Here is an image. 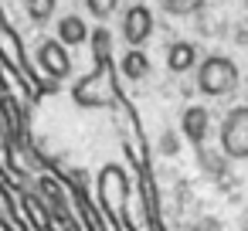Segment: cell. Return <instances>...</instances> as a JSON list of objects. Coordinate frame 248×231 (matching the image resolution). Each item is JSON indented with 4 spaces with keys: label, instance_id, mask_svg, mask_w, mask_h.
<instances>
[{
    "label": "cell",
    "instance_id": "cell-9",
    "mask_svg": "<svg viewBox=\"0 0 248 231\" xmlns=\"http://www.w3.org/2000/svg\"><path fill=\"white\" fill-rule=\"evenodd\" d=\"M116 72H123L126 82H140V78H146V75H150V58H146V51H143V48H129V51L119 58Z\"/></svg>",
    "mask_w": 248,
    "mask_h": 231
},
{
    "label": "cell",
    "instance_id": "cell-3",
    "mask_svg": "<svg viewBox=\"0 0 248 231\" xmlns=\"http://www.w3.org/2000/svg\"><path fill=\"white\" fill-rule=\"evenodd\" d=\"M197 89L211 99L234 92L238 89V65L224 55H207L197 68Z\"/></svg>",
    "mask_w": 248,
    "mask_h": 231
},
{
    "label": "cell",
    "instance_id": "cell-11",
    "mask_svg": "<svg viewBox=\"0 0 248 231\" xmlns=\"http://www.w3.org/2000/svg\"><path fill=\"white\" fill-rule=\"evenodd\" d=\"M89 41H92V65H109L112 62V34H109V28L89 31Z\"/></svg>",
    "mask_w": 248,
    "mask_h": 231
},
{
    "label": "cell",
    "instance_id": "cell-2",
    "mask_svg": "<svg viewBox=\"0 0 248 231\" xmlns=\"http://www.w3.org/2000/svg\"><path fill=\"white\" fill-rule=\"evenodd\" d=\"M129 173L119 167V163H106L95 177V207L102 214V221L109 217V224L116 228L129 211Z\"/></svg>",
    "mask_w": 248,
    "mask_h": 231
},
{
    "label": "cell",
    "instance_id": "cell-15",
    "mask_svg": "<svg viewBox=\"0 0 248 231\" xmlns=\"http://www.w3.org/2000/svg\"><path fill=\"white\" fill-rule=\"evenodd\" d=\"M7 92H11V78H7V72H4V68H0V99H4Z\"/></svg>",
    "mask_w": 248,
    "mask_h": 231
},
{
    "label": "cell",
    "instance_id": "cell-10",
    "mask_svg": "<svg viewBox=\"0 0 248 231\" xmlns=\"http://www.w3.org/2000/svg\"><path fill=\"white\" fill-rule=\"evenodd\" d=\"M194 65H197V48H194L190 41H173V45L167 48V68H170L173 75L190 72Z\"/></svg>",
    "mask_w": 248,
    "mask_h": 231
},
{
    "label": "cell",
    "instance_id": "cell-14",
    "mask_svg": "<svg viewBox=\"0 0 248 231\" xmlns=\"http://www.w3.org/2000/svg\"><path fill=\"white\" fill-rule=\"evenodd\" d=\"M116 7H119V0H89V14L95 21H109L116 14Z\"/></svg>",
    "mask_w": 248,
    "mask_h": 231
},
{
    "label": "cell",
    "instance_id": "cell-1",
    "mask_svg": "<svg viewBox=\"0 0 248 231\" xmlns=\"http://www.w3.org/2000/svg\"><path fill=\"white\" fill-rule=\"evenodd\" d=\"M119 92H123V85H119L116 62H109V65H92V72L82 75V78L72 85V99H75V106H82V109H112Z\"/></svg>",
    "mask_w": 248,
    "mask_h": 231
},
{
    "label": "cell",
    "instance_id": "cell-4",
    "mask_svg": "<svg viewBox=\"0 0 248 231\" xmlns=\"http://www.w3.org/2000/svg\"><path fill=\"white\" fill-rule=\"evenodd\" d=\"M221 150L231 160H248V106H234L221 123Z\"/></svg>",
    "mask_w": 248,
    "mask_h": 231
},
{
    "label": "cell",
    "instance_id": "cell-16",
    "mask_svg": "<svg viewBox=\"0 0 248 231\" xmlns=\"http://www.w3.org/2000/svg\"><path fill=\"white\" fill-rule=\"evenodd\" d=\"M4 21H7V17H4V7H0V24H4Z\"/></svg>",
    "mask_w": 248,
    "mask_h": 231
},
{
    "label": "cell",
    "instance_id": "cell-7",
    "mask_svg": "<svg viewBox=\"0 0 248 231\" xmlns=\"http://www.w3.org/2000/svg\"><path fill=\"white\" fill-rule=\"evenodd\" d=\"M180 129H184L187 143H194V146L201 150L204 139H207V129H211V116H207V109H204V106H187L184 116H180Z\"/></svg>",
    "mask_w": 248,
    "mask_h": 231
},
{
    "label": "cell",
    "instance_id": "cell-13",
    "mask_svg": "<svg viewBox=\"0 0 248 231\" xmlns=\"http://www.w3.org/2000/svg\"><path fill=\"white\" fill-rule=\"evenodd\" d=\"M204 4L207 0H160V7L167 14H173V17H190V14L204 11Z\"/></svg>",
    "mask_w": 248,
    "mask_h": 231
},
{
    "label": "cell",
    "instance_id": "cell-6",
    "mask_svg": "<svg viewBox=\"0 0 248 231\" xmlns=\"http://www.w3.org/2000/svg\"><path fill=\"white\" fill-rule=\"evenodd\" d=\"M153 28H156V21H153V11H150L146 4H133V7H126V14H123V38H126L129 48L146 45L150 34H153Z\"/></svg>",
    "mask_w": 248,
    "mask_h": 231
},
{
    "label": "cell",
    "instance_id": "cell-17",
    "mask_svg": "<svg viewBox=\"0 0 248 231\" xmlns=\"http://www.w3.org/2000/svg\"><path fill=\"white\" fill-rule=\"evenodd\" d=\"M51 231H58V228H51Z\"/></svg>",
    "mask_w": 248,
    "mask_h": 231
},
{
    "label": "cell",
    "instance_id": "cell-12",
    "mask_svg": "<svg viewBox=\"0 0 248 231\" xmlns=\"http://www.w3.org/2000/svg\"><path fill=\"white\" fill-rule=\"evenodd\" d=\"M24 11L34 24H48L58 11V0H24Z\"/></svg>",
    "mask_w": 248,
    "mask_h": 231
},
{
    "label": "cell",
    "instance_id": "cell-5",
    "mask_svg": "<svg viewBox=\"0 0 248 231\" xmlns=\"http://www.w3.org/2000/svg\"><path fill=\"white\" fill-rule=\"evenodd\" d=\"M38 68H41V75H45V82H62V78H68L72 75V58H68V48H62L55 38H48V41H41L38 45Z\"/></svg>",
    "mask_w": 248,
    "mask_h": 231
},
{
    "label": "cell",
    "instance_id": "cell-8",
    "mask_svg": "<svg viewBox=\"0 0 248 231\" xmlns=\"http://www.w3.org/2000/svg\"><path fill=\"white\" fill-rule=\"evenodd\" d=\"M55 41H58L62 48L85 45V41H89V24H85V17H78V14H65V17H58Z\"/></svg>",
    "mask_w": 248,
    "mask_h": 231
}]
</instances>
